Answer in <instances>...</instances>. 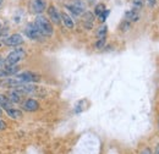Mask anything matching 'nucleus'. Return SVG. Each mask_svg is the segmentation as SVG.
Instances as JSON below:
<instances>
[{
  "instance_id": "f257e3e1",
  "label": "nucleus",
  "mask_w": 159,
  "mask_h": 154,
  "mask_svg": "<svg viewBox=\"0 0 159 154\" xmlns=\"http://www.w3.org/2000/svg\"><path fill=\"white\" fill-rule=\"evenodd\" d=\"M34 25H36V27L39 29V32L43 36L50 37L53 34V25L50 23V21L47 19V17L39 15L36 19V21H34Z\"/></svg>"
},
{
  "instance_id": "f03ea898",
  "label": "nucleus",
  "mask_w": 159,
  "mask_h": 154,
  "mask_svg": "<svg viewBox=\"0 0 159 154\" xmlns=\"http://www.w3.org/2000/svg\"><path fill=\"white\" fill-rule=\"evenodd\" d=\"M25 57H26V52L22 48H17L7 55V58L4 60V65H17V62L25 59Z\"/></svg>"
},
{
  "instance_id": "7ed1b4c3",
  "label": "nucleus",
  "mask_w": 159,
  "mask_h": 154,
  "mask_svg": "<svg viewBox=\"0 0 159 154\" xmlns=\"http://www.w3.org/2000/svg\"><path fill=\"white\" fill-rule=\"evenodd\" d=\"M16 78L20 81L21 83L23 84V83H32V82H38L40 79V77L38 75H36V74H33V72H28V71H26V72H23V74H17V75H15Z\"/></svg>"
},
{
  "instance_id": "20e7f679",
  "label": "nucleus",
  "mask_w": 159,
  "mask_h": 154,
  "mask_svg": "<svg viewBox=\"0 0 159 154\" xmlns=\"http://www.w3.org/2000/svg\"><path fill=\"white\" fill-rule=\"evenodd\" d=\"M19 71H20L19 65H4V67L0 70V77L5 78V77L15 76V75H17Z\"/></svg>"
},
{
  "instance_id": "39448f33",
  "label": "nucleus",
  "mask_w": 159,
  "mask_h": 154,
  "mask_svg": "<svg viewBox=\"0 0 159 154\" xmlns=\"http://www.w3.org/2000/svg\"><path fill=\"white\" fill-rule=\"evenodd\" d=\"M25 34L30 39H33V40H39L43 34L39 32V29L36 27V25H28L26 28H25Z\"/></svg>"
},
{
  "instance_id": "423d86ee",
  "label": "nucleus",
  "mask_w": 159,
  "mask_h": 154,
  "mask_svg": "<svg viewBox=\"0 0 159 154\" xmlns=\"http://www.w3.org/2000/svg\"><path fill=\"white\" fill-rule=\"evenodd\" d=\"M20 84H22V83L16 78V76L5 77V78H1L0 79V86L4 87V88H16Z\"/></svg>"
},
{
  "instance_id": "0eeeda50",
  "label": "nucleus",
  "mask_w": 159,
  "mask_h": 154,
  "mask_svg": "<svg viewBox=\"0 0 159 154\" xmlns=\"http://www.w3.org/2000/svg\"><path fill=\"white\" fill-rule=\"evenodd\" d=\"M66 7L76 16H80L83 11H84V4L81 1V0H75L72 4H69L66 5Z\"/></svg>"
},
{
  "instance_id": "6e6552de",
  "label": "nucleus",
  "mask_w": 159,
  "mask_h": 154,
  "mask_svg": "<svg viewBox=\"0 0 159 154\" xmlns=\"http://www.w3.org/2000/svg\"><path fill=\"white\" fill-rule=\"evenodd\" d=\"M4 43L7 47H17V45H21L23 43V37L21 34H19V33H15V34L7 37L4 40Z\"/></svg>"
},
{
  "instance_id": "1a4fd4ad",
  "label": "nucleus",
  "mask_w": 159,
  "mask_h": 154,
  "mask_svg": "<svg viewBox=\"0 0 159 154\" xmlns=\"http://www.w3.org/2000/svg\"><path fill=\"white\" fill-rule=\"evenodd\" d=\"M22 108L26 110V111H36V110H38V108H39V103L36 100V99H32V98H30V99H26L23 103H22Z\"/></svg>"
},
{
  "instance_id": "9d476101",
  "label": "nucleus",
  "mask_w": 159,
  "mask_h": 154,
  "mask_svg": "<svg viewBox=\"0 0 159 154\" xmlns=\"http://www.w3.org/2000/svg\"><path fill=\"white\" fill-rule=\"evenodd\" d=\"M48 16L50 17V21L55 25H59L61 17H60V12L58 11V9L54 6V5H50L48 7Z\"/></svg>"
},
{
  "instance_id": "9b49d317",
  "label": "nucleus",
  "mask_w": 159,
  "mask_h": 154,
  "mask_svg": "<svg viewBox=\"0 0 159 154\" xmlns=\"http://www.w3.org/2000/svg\"><path fill=\"white\" fill-rule=\"evenodd\" d=\"M47 7L45 0H33L32 1V11L36 14H42Z\"/></svg>"
},
{
  "instance_id": "f8f14e48",
  "label": "nucleus",
  "mask_w": 159,
  "mask_h": 154,
  "mask_svg": "<svg viewBox=\"0 0 159 154\" xmlns=\"http://www.w3.org/2000/svg\"><path fill=\"white\" fill-rule=\"evenodd\" d=\"M22 96H23V94H22L21 92L16 91V89H12V91H10V92H9V94H7L6 97L9 98V100H10L12 104H14V103H16V104H17V103H20L21 102Z\"/></svg>"
},
{
  "instance_id": "ddd939ff",
  "label": "nucleus",
  "mask_w": 159,
  "mask_h": 154,
  "mask_svg": "<svg viewBox=\"0 0 159 154\" xmlns=\"http://www.w3.org/2000/svg\"><path fill=\"white\" fill-rule=\"evenodd\" d=\"M60 17H61V21H62V23H64L65 27H67V28H74V21H72L70 15H67L66 12H61V14H60Z\"/></svg>"
},
{
  "instance_id": "4468645a",
  "label": "nucleus",
  "mask_w": 159,
  "mask_h": 154,
  "mask_svg": "<svg viewBox=\"0 0 159 154\" xmlns=\"http://www.w3.org/2000/svg\"><path fill=\"white\" fill-rule=\"evenodd\" d=\"M125 19L126 21H132V22H135V21H139V12L136 11V10H129V11H126V14H125Z\"/></svg>"
},
{
  "instance_id": "2eb2a0df",
  "label": "nucleus",
  "mask_w": 159,
  "mask_h": 154,
  "mask_svg": "<svg viewBox=\"0 0 159 154\" xmlns=\"http://www.w3.org/2000/svg\"><path fill=\"white\" fill-rule=\"evenodd\" d=\"M6 114L12 119H20L22 116V111L19 109H15V108H9V109H6Z\"/></svg>"
},
{
  "instance_id": "dca6fc26",
  "label": "nucleus",
  "mask_w": 159,
  "mask_h": 154,
  "mask_svg": "<svg viewBox=\"0 0 159 154\" xmlns=\"http://www.w3.org/2000/svg\"><path fill=\"white\" fill-rule=\"evenodd\" d=\"M11 105H12V103L9 100L7 97L5 96V94H0V106L1 108H4L6 110V109L11 108Z\"/></svg>"
},
{
  "instance_id": "f3484780",
  "label": "nucleus",
  "mask_w": 159,
  "mask_h": 154,
  "mask_svg": "<svg viewBox=\"0 0 159 154\" xmlns=\"http://www.w3.org/2000/svg\"><path fill=\"white\" fill-rule=\"evenodd\" d=\"M107 32H108V28H107V26L105 25H103V26H100L99 28H98V31H97V37L98 38H105V36H107Z\"/></svg>"
},
{
  "instance_id": "a211bd4d",
  "label": "nucleus",
  "mask_w": 159,
  "mask_h": 154,
  "mask_svg": "<svg viewBox=\"0 0 159 154\" xmlns=\"http://www.w3.org/2000/svg\"><path fill=\"white\" fill-rule=\"evenodd\" d=\"M93 17H94V16H93V14H92V12H89V11H87V12H84V14H83V21H84V22L87 21L89 26H91V23L93 22Z\"/></svg>"
},
{
  "instance_id": "6ab92c4d",
  "label": "nucleus",
  "mask_w": 159,
  "mask_h": 154,
  "mask_svg": "<svg viewBox=\"0 0 159 154\" xmlns=\"http://www.w3.org/2000/svg\"><path fill=\"white\" fill-rule=\"evenodd\" d=\"M105 10V5L104 4H98L97 6H96V10H94V14L97 15V16H99L100 14L103 12Z\"/></svg>"
},
{
  "instance_id": "aec40b11",
  "label": "nucleus",
  "mask_w": 159,
  "mask_h": 154,
  "mask_svg": "<svg viewBox=\"0 0 159 154\" xmlns=\"http://www.w3.org/2000/svg\"><path fill=\"white\" fill-rule=\"evenodd\" d=\"M142 5H143L142 0H132V6H134V10H136V9H141V7H142Z\"/></svg>"
},
{
  "instance_id": "412c9836",
  "label": "nucleus",
  "mask_w": 159,
  "mask_h": 154,
  "mask_svg": "<svg viewBox=\"0 0 159 154\" xmlns=\"http://www.w3.org/2000/svg\"><path fill=\"white\" fill-rule=\"evenodd\" d=\"M108 15H109V10H104V11L100 14L99 16H98L100 22H104V21L107 20V17H108Z\"/></svg>"
},
{
  "instance_id": "4be33fe9",
  "label": "nucleus",
  "mask_w": 159,
  "mask_h": 154,
  "mask_svg": "<svg viewBox=\"0 0 159 154\" xmlns=\"http://www.w3.org/2000/svg\"><path fill=\"white\" fill-rule=\"evenodd\" d=\"M130 28V22L129 21H124L121 25H120V29L121 31H127Z\"/></svg>"
},
{
  "instance_id": "5701e85b",
  "label": "nucleus",
  "mask_w": 159,
  "mask_h": 154,
  "mask_svg": "<svg viewBox=\"0 0 159 154\" xmlns=\"http://www.w3.org/2000/svg\"><path fill=\"white\" fill-rule=\"evenodd\" d=\"M105 45V38H100L98 39V42L96 43V48H98V49H100V48H103Z\"/></svg>"
},
{
  "instance_id": "b1692460",
  "label": "nucleus",
  "mask_w": 159,
  "mask_h": 154,
  "mask_svg": "<svg viewBox=\"0 0 159 154\" xmlns=\"http://www.w3.org/2000/svg\"><path fill=\"white\" fill-rule=\"evenodd\" d=\"M147 4H148V6L154 7V6H156V4H157V0H147Z\"/></svg>"
},
{
  "instance_id": "393cba45",
  "label": "nucleus",
  "mask_w": 159,
  "mask_h": 154,
  "mask_svg": "<svg viewBox=\"0 0 159 154\" xmlns=\"http://www.w3.org/2000/svg\"><path fill=\"white\" fill-rule=\"evenodd\" d=\"M141 154H152V152H151V149H149V148H144V149H142Z\"/></svg>"
},
{
  "instance_id": "a878e982",
  "label": "nucleus",
  "mask_w": 159,
  "mask_h": 154,
  "mask_svg": "<svg viewBox=\"0 0 159 154\" xmlns=\"http://www.w3.org/2000/svg\"><path fill=\"white\" fill-rule=\"evenodd\" d=\"M5 127H6V124L2 120H0V130H5Z\"/></svg>"
},
{
  "instance_id": "bb28decb",
  "label": "nucleus",
  "mask_w": 159,
  "mask_h": 154,
  "mask_svg": "<svg viewBox=\"0 0 159 154\" xmlns=\"http://www.w3.org/2000/svg\"><path fill=\"white\" fill-rule=\"evenodd\" d=\"M2 67H4V60L0 58V70H1Z\"/></svg>"
},
{
  "instance_id": "cd10ccee",
  "label": "nucleus",
  "mask_w": 159,
  "mask_h": 154,
  "mask_svg": "<svg viewBox=\"0 0 159 154\" xmlns=\"http://www.w3.org/2000/svg\"><path fill=\"white\" fill-rule=\"evenodd\" d=\"M154 154H159V144L157 146V148H156V152H154Z\"/></svg>"
},
{
  "instance_id": "c85d7f7f",
  "label": "nucleus",
  "mask_w": 159,
  "mask_h": 154,
  "mask_svg": "<svg viewBox=\"0 0 159 154\" xmlns=\"http://www.w3.org/2000/svg\"><path fill=\"white\" fill-rule=\"evenodd\" d=\"M2 115V110H1V108H0V116Z\"/></svg>"
},
{
  "instance_id": "c756f323",
  "label": "nucleus",
  "mask_w": 159,
  "mask_h": 154,
  "mask_svg": "<svg viewBox=\"0 0 159 154\" xmlns=\"http://www.w3.org/2000/svg\"><path fill=\"white\" fill-rule=\"evenodd\" d=\"M1 4H2V0H0V5H1Z\"/></svg>"
},
{
  "instance_id": "7c9ffc66",
  "label": "nucleus",
  "mask_w": 159,
  "mask_h": 154,
  "mask_svg": "<svg viewBox=\"0 0 159 154\" xmlns=\"http://www.w3.org/2000/svg\"><path fill=\"white\" fill-rule=\"evenodd\" d=\"M158 124H159V122H158Z\"/></svg>"
}]
</instances>
